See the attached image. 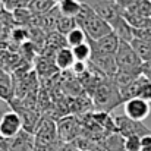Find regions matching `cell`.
Wrapping results in <instances>:
<instances>
[{
  "label": "cell",
  "instance_id": "cell-1",
  "mask_svg": "<svg viewBox=\"0 0 151 151\" xmlns=\"http://www.w3.org/2000/svg\"><path fill=\"white\" fill-rule=\"evenodd\" d=\"M76 25L79 28L84 29V32L87 34L88 40H100L103 37H106L107 34L113 32L111 25L104 21L101 16L97 15V12L85 1H82V7L79 15L76 16Z\"/></svg>",
  "mask_w": 151,
  "mask_h": 151
},
{
  "label": "cell",
  "instance_id": "cell-2",
  "mask_svg": "<svg viewBox=\"0 0 151 151\" xmlns=\"http://www.w3.org/2000/svg\"><path fill=\"white\" fill-rule=\"evenodd\" d=\"M114 60H116L117 70L131 73L134 76H141L142 60L138 57V54L132 49L131 43L120 41L119 49H117L116 54H114Z\"/></svg>",
  "mask_w": 151,
  "mask_h": 151
},
{
  "label": "cell",
  "instance_id": "cell-3",
  "mask_svg": "<svg viewBox=\"0 0 151 151\" xmlns=\"http://www.w3.org/2000/svg\"><path fill=\"white\" fill-rule=\"evenodd\" d=\"M94 103L100 109H104L109 111L110 109H114L117 104L123 103V100H122L119 88L113 84V81H110V82H103L96 87Z\"/></svg>",
  "mask_w": 151,
  "mask_h": 151
},
{
  "label": "cell",
  "instance_id": "cell-4",
  "mask_svg": "<svg viewBox=\"0 0 151 151\" xmlns=\"http://www.w3.org/2000/svg\"><path fill=\"white\" fill-rule=\"evenodd\" d=\"M114 122V128H116V132H119L122 137L128 138L131 135H138V137H144V135H148L151 134V131L142 123V122H135L129 117H126L125 114L122 116H116L113 119Z\"/></svg>",
  "mask_w": 151,
  "mask_h": 151
},
{
  "label": "cell",
  "instance_id": "cell-5",
  "mask_svg": "<svg viewBox=\"0 0 151 151\" xmlns=\"http://www.w3.org/2000/svg\"><path fill=\"white\" fill-rule=\"evenodd\" d=\"M22 131L21 116L15 110H7L0 117V137L3 139H12Z\"/></svg>",
  "mask_w": 151,
  "mask_h": 151
},
{
  "label": "cell",
  "instance_id": "cell-6",
  "mask_svg": "<svg viewBox=\"0 0 151 151\" xmlns=\"http://www.w3.org/2000/svg\"><path fill=\"white\" fill-rule=\"evenodd\" d=\"M123 110H125L126 117H129L135 122H142L150 116L151 106L148 101L137 97V99H131V100L125 101L123 103Z\"/></svg>",
  "mask_w": 151,
  "mask_h": 151
},
{
  "label": "cell",
  "instance_id": "cell-7",
  "mask_svg": "<svg viewBox=\"0 0 151 151\" xmlns=\"http://www.w3.org/2000/svg\"><path fill=\"white\" fill-rule=\"evenodd\" d=\"M85 3H88L97 12V15L107 21L110 25L122 15V10L114 3V0H85Z\"/></svg>",
  "mask_w": 151,
  "mask_h": 151
},
{
  "label": "cell",
  "instance_id": "cell-8",
  "mask_svg": "<svg viewBox=\"0 0 151 151\" xmlns=\"http://www.w3.org/2000/svg\"><path fill=\"white\" fill-rule=\"evenodd\" d=\"M91 49H93V54H106V56H114L116 51L119 49L120 40L114 32L107 34L106 37H103L100 40H88Z\"/></svg>",
  "mask_w": 151,
  "mask_h": 151
},
{
  "label": "cell",
  "instance_id": "cell-9",
  "mask_svg": "<svg viewBox=\"0 0 151 151\" xmlns=\"http://www.w3.org/2000/svg\"><path fill=\"white\" fill-rule=\"evenodd\" d=\"M91 60L96 63V68L100 69L103 73H106L107 76H114L117 72V66H116V60L114 56H106V54H93Z\"/></svg>",
  "mask_w": 151,
  "mask_h": 151
},
{
  "label": "cell",
  "instance_id": "cell-10",
  "mask_svg": "<svg viewBox=\"0 0 151 151\" xmlns=\"http://www.w3.org/2000/svg\"><path fill=\"white\" fill-rule=\"evenodd\" d=\"M75 57H73V53H72V49L70 47H62L56 51V56H54V65L65 70V69H72V66L75 65Z\"/></svg>",
  "mask_w": 151,
  "mask_h": 151
},
{
  "label": "cell",
  "instance_id": "cell-11",
  "mask_svg": "<svg viewBox=\"0 0 151 151\" xmlns=\"http://www.w3.org/2000/svg\"><path fill=\"white\" fill-rule=\"evenodd\" d=\"M15 96V85H13V79L10 75L7 73H1L0 75V100L4 103H9L13 100Z\"/></svg>",
  "mask_w": 151,
  "mask_h": 151
},
{
  "label": "cell",
  "instance_id": "cell-12",
  "mask_svg": "<svg viewBox=\"0 0 151 151\" xmlns=\"http://www.w3.org/2000/svg\"><path fill=\"white\" fill-rule=\"evenodd\" d=\"M57 7V4L53 0H31L28 4V9L31 10V13L34 16H43L50 13L51 10H54Z\"/></svg>",
  "mask_w": 151,
  "mask_h": 151
},
{
  "label": "cell",
  "instance_id": "cell-13",
  "mask_svg": "<svg viewBox=\"0 0 151 151\" xmlns=\"http://www.w3.org/2000/svg\"><path fill=\"white\" fill-rule=\"evenodd\" d=\"M81 7H82V1H79V0H63L57 4L60 15L68 16V18H75V19L79 15Z\"/></svg>",
  "mask_w": 151,
  "mask_h": 151
},
{
  "label": "cell",
  "instance_id": "cell-14",
  "mask_svg": "<svg viewBox=\"0 0 151 151\" xmlns=\"http://www.w3.org/2000/svg\"><path fill=\"white\" fill-rule=\"evenodd\" d=\"M65 40H66V44H68L70 49H73V47H76V46H81V44L87 43V41H88V37H87V34L84 32L82 28L76 27V28H73V29L65 37Z\"/></svg>",
  "mask_w": 151,
  "mask_h": 151
},
{
  "label": "cell",
  "instance_id": "cell-15",
  "mask_svg": "<svg viewBox=\"0 0 151 151\" xmlns=\"http://www.w3.org/2000/svg\"><path fill=\"white\" fill-rule=\"evenodd\" d=\"M76 19L75 18H68V16H63L60 15L59 12V18H57V25H56V29L60 35L66 37L73 28H76Z\"/></svg>",
  "mask_w": 151,
  "mask_h": 151
},
{
  "label": "cell",
  "instance_id": "cell-16",
  "mask_svg": "<svg viewBox=\"0 0 151 151\" xmlns=\"http://www.w3.org/2000/svg\"><path fill=\"white\" fill-rule=\"evenodd\" d=\"M131 46L135 50V53L138 54V57L142 60V63L151 60V44L145 43V41H141L138 38H134L131 41Z\"/></svg>",
  "mask_w": 151,
  "mask_h": 151
},
{
  "label": "cell",
  "instance_id": "cell-17",
  "mask_svg": "<svg viewBox=\"0 0 151 151\" xmlns=\"http://www.w3.org/2000/svg\"><path fill=\"white\" fill-rule=\"evenodd\" d=\"M106 148L107 151H125V137L119 132L110 134L106 139Z\"/></svg>",
  "mask_w": 151,
  "mask_h": 151
},
{
  "label": "cell",
  "instance_id": "cell-18",
  "mask_svg": "<svg viewBox=\"0 0 151 151\" xmlns=\"http://www.w3.org/2000/svg\"><path fill=\"white\" fill-rule=\"evenodd\" d=\"M72 53H73V57H75L76 62H84V63H87V62L91 59V56H93V49H91L90 43L87 41V43H84V44H81V46L73 47V49H72Z\"/></svg>",
  "mask_w": 151,
  "mask_h": 151
},
{
  "label": "cell",
  "instance_id": "cell-19",
  "mask_svg": "<svg viewBox=\"0 0 151 151\" xmlns=\"http://www.w3.org/2000/svg\"><path fill=\"white\" fill-rule=\"evenodd\" d=\"M75 128H76V123H75L73 119L69 117V119H63V120H60V122H59V131H57L59 138L62 137V138L68 139V138L73 137L72 134L75 132Z\"/></svg>",
  "mask_w": 151,
  "mask_h": 151
},
{
  "label": "cell",
  "instance_id": "cell-20",
  "mask_svg": "<svg viewBox=\"0 0 151 151\" xmlns=\"http://www.w3.org/2000/svg\"><path fill=\"white\" fill-rule=\"evenodd\" d=\"M125 151H141V137L131 135L125 138Z\"/></svg>",
  "mask_w": 151,
  "mask_h": 151
},
{
  "label": "cell",
  "instance_id": "cell-21",
  "mask_svg": "<svg viewBox=\"0 0 151 151\" xmlns=\"http://www.w3.org/2000/svg\"><path fill=\"white\" fill-rule=\"evenodd\" d=\"M29 1H31V0H6V1H4V7H6L7 10L15 12V10L28 7Z\"/></svg>",
  "mask_w": 151,
  "mask_h": 151
},
{
  "label": "cell",
  "instance_id": "cell-22",
  "mask_svg": "<svg viewBox=\"0 0 151 151\" xmlns=\"http://www.w3.org/2000/svg\"><path fill=\"white\" fill-rule=\"evenodd\" d=\"M134 38H138L141 41H145V43L151 44V27L134 29Z\"/></svg>",
  "mask_w": 151,
  "mask_h": 151
},
{
  "label": "cell",
  "instance_id": "cell-23",
  "mask_svg": "<svg viewBox=\"0 0 151 151\" xmlns=\"http://www.w3.org/2000/svg\"><path fill=\"white\" fill-rule=\"evenodd\" d=\"M139 99L151 103V81L150 79H147V82L144 84V87H142V90L139 93Z\"/></svg>",
  "mask_w": 151,
  "mask_h": 151
},
{
  "label": "cell",
  "instance_id": "cell-24",
  "mask_svg": "<svg viewBox=\"0 0 151 151\" xmlns=\"http://www.w3.org/2000/svg\"><path fill=\"white\" fill-rule=\"evenodd\" d=\"M141 151H151V134L141 137Z\"/></svg>",
  "mask_w": 151,
  "mask_h": 151
},
{
  "label": "cell",
  "instance_id": "cell-25",
  "mask_svg": "<svg viewBox=\"0 0 151 151\" xmlns=\"http://www.w3.org/2000/svg\"><path fill=\"white\" fill-rule=\"evenodd\" d=\"M141 75L145 76L147 79H151V60L148 62H144L142 63V70H141Z\"/></svg>",
  "mask_w": 151,
  "mask_h": 151
},
{
  "label": "cell",
  "instance_id": "cell-26",
  "mask_svg": "<svg viewBox=\"0 0 151 151\" xmlns=\"http://www.w3.org/2000/svg\"><path fill=\"white\" fill-rule=\"evenodd\" d=\"M85 69H87V66H85L84 62H75V65L72 66V70H73L75 73H84Z\"/></svg>",
  "mask_w": 151,
  "mask_h": 151
},
{
  "label": "cell",
  "instance_id": "cell-27",
  "mask_svg": "<svg viewBox=\"0 0 151 151\" xmlns=\"http://www.w3.org/2000/svg\"><path fill=\"white\" fill-rule=\"evenodd\" d=\"M7 27H6V24L0 19V40H4L6 38V35H7Z\"/></svg>",
  "mask_w": 151,
  "mask_h": 151
},
{
  "label": "cell",
  "instance_id": "cell-28",
  "mask_svg": "<svg viewBox=\"0 0 151 151\" xmlns=\"http://www.w3.org/2000/svg\"><path fill=\"white\" fill-rule=\"evenodd\" d=\"M53 1H54L56 4H59V3H60V1H63V0H53Z\"/></svg>",
  "mask_w": 151,
  "mask_h": 151
},
{
  "label": "cell",
  "instance_id": "cell-29",
  "mask_svg": "<svg viewBox=\"0 0 151 151\" xmlns=\"http://www.w3.org/2000/svg\"><path fill=\"white\" fill-rule=\"evenodd\" d=\"M1 12H3V7H1V3H0V15H1Z\"/></svg>",
  "mask_w": 151,
  "mask_h": 151
},
{
  "label": "cell",
  "instance_id": "cell-30",
  "mask_svg": "<svg viewBox=\"0 0 151 151\" xmlns=\"http://www.w3.org/2000/svg\"><path fill=\"white\" fill-rule=\"evenodd\" d=\"M150 19H151V0H150Z\"/></svg>",
  "mask_w": 151,
  "mask_h": 151
}]
</instances>
